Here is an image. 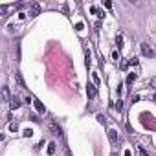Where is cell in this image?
Instances as JSON below:
<instances>
[{"mask_svg": "<svg viewBox=\"0 0 156 156\" xmlns=\"http://www.w3.org/2000/svg\"><path fill=\"white\" fill-rule=\"evenodd\" d=\"M140 153H141V156H149V154H147L145 151H143V147H140Z\"/></svg>", "mask_w": 156, "mask_h": 156, "instance_id": "cell-21", "label": "cell"}, {"mask_svg": "<svg viewBox=\"0 0 156 156\" xmlns=\"http://www.w3.org/2000/svg\"><path fill=\"white\" fill-rule=\"evenodd\" d=\"M112 59H114V61H119V53H118V51H114V53H112Z\"/></svg>", "mask_w": 156, "mask_h": 156, "instance_id": "cell-20", "label": "cell"}, {"mask_svg": "<svg viewBox=\"0 0 156 156\" xmlns=\"http://www.w3.org/2000/svg\"><path fill=\"white\" fill-rule=\"evenodd\" d=\"M127 68H129V63H127V61H123V63H121V70H127Z\"/></svg>", "mask_w": 156, "mask_h": 156, "instance_id": "cell-19", "label": "cell"}, {"mask_svg": "<svg viewBox=\"0 0 156 156\" xmlns=\"http://www.w3.org/2000/svg\"><path fill=\"white\" fill-rule=\"evenodd\" d=\"M28 13H29V17L41 15V6H39V4H31V6H29V9H28Z\"/></svg>", "mask_w": 156, "mask_h": 156, "instance_id": "cell-3", "label": "cell"}, {"mask_svg": "<svg viewBox=\"0 0 156 156\" xmlns=\"http://www.w3.org/2000/svg\"><path fill=\"white\" fill-rule=\"evenodd\" d=\"M31 134H33V131H29V129H26V131H24V136H26V138H29Z\"/></svg>", "mask_w": 156, "mask_h": 156, "instance_id": "cell-18", "label": "cell"}, {"mask_svg": "<svg viewBox=\"0 0 156 156\" xmlns=\"http://www.w3.org/2000/svg\"><path fill=\"white\" fill-rule=\"evenodd\" d=\"M48 125H50V129H51V131H53V134H55V136H61V129H59L57 125L53 123V121H50Z\"/></svg>", "mask_w": 156, "mask_h": 156, "instance_id": "cell-8", "label": "cell"}, {"mask_svg": "<svg viewBox=\"0 0 156 156\" xmlns=\"http://www.w3.org/2000/svg\"><path fill=\"white\" fill-rule=\"evenodd\" d=\"M153 101H156V94H154V96H153Z\"/></svg>", "mask_w": 156, "mask_h": 156, "instance_id": "cell-23", "label": "cell"}, {"mask_svg": "<svg viewBox=\"0 0 156 156\" xmlns=\"http://www.w3.org/2000/svg\"><path fill=\"white\" fill-rule=\"evenodd\" d=\"M125 156H132V153L131 151H125Z\"/></svg>", "mask_w": 156, "mask_h": 156, "instance_id": "cell-22", "label": "cell"}, {"mask_svg": "<svg viewBox=\"0 0 156 156\" xmlns=\"http://www.w3.org/2000/svg\"><path fill=\"white\" fill-rule=\"evenodd\" d=\"M116 42H118V48H121V46H123V37H118V39H116Z\"/></svg>", "mask_w": 156, "mask_h": 156, "instance_id": "cell-14", "label": "cell"}, {"mask_svg": "<svg viewBox=\"0 0 156 156\" xmlns=\"http://www.w3.org/2000/svg\"><path fill=\"white\" fill-rule=\"evenodd\" d=\"M92 79H94V83H96V85H99V75H97V73H94Z\"/></svg>", "mask_w": 156, "mask_h": 156, "instance_id": "cell-17", "label": "cell"}, {"mask_svg": "<svg viewBox=\"0 0 156 156\" xmlns=\"http://www.w3.org/2000/svg\"><path fill=\"white\" fill-rule=\"evenodd\" d=\"M20 105H22V103H20V99L19 97H13L9 107H11V110H17V108H20Z\"/></svg>", "mask_w": 156, "mask_h": 156, "instance_id": "cell-6", "label": "cell"}, {"mask_svg": "<svg viewBox=\"0 0 156 156\" xmlns=\"http://www.w3.org/2000/svg\"><path fill=\"white\" fill-rule=\"evenodd\" d=\"M140 48H141V53H143L145 57H149V59H153V57H154V51H153V48H151L147 42H141Z\"/></svg>", "mask_w": 156, "mask_h": 156, "instance_id": "cell-2", "label": "cell"}, {"mask_svg": "<svg viewBox=\"0 0 156 156\" xmlns=\"http://www.w3.org/2000/svg\"><path fill=\"white\" fill-rule=\"evenodd\" d=\"M2 99L4 101H9V88H7V86L2 88Z\"/></svg>", "mask_w": 156, "mask_h": 156, "instance_id": "cell-10", "label": "cell"}, {"mask_svg": "<svg viewBox=\"0 0 156 156\" xmlns=\"http://www.w3.org/2000/svg\"><path fill=\"white\" fill-rule=\"evenodd\" d=\"M15 79H17V83H19V86H20V88H26V83H24L22 75H20V72H17V73H15Z\"/></svg>", "mask_w": 156, "mask_h": 156, "instance_id": "cell-7", "label": "cell"}, {"mask_svg": "<svg viewBox=\"0 0 156 156\" xmlns=\"http://www.w3.org/2000/svg\"><path fill=\"white\" fill-rule=\"evenodd\" d=\"M55 147H57L55 143H50V145H48V154H50V156L55 154Z\"/></svg>", "mask_w": 156, "mask_h": 156, "instance_id": "cell-13", "label": "cell"}, {"mask_svg": "<svg viewBox=\"0 0 156 156\" xmlns=\"http://www.w3.org/2000/svg\"><path fill=\"white\" fill-rule=\"evenodd\" d=\"M108 140H110V143L112 145H118V143H121V138L118 136V131H114V129H108Z\"/></svg>", "mask_w": 156, "mask_h": 156, "instance_id": "cell-1", "label": "cell"}, {"mask_svg": "<svg viewBox=\"0 0 156 156\" xmlns=\"http://www.w3.org/2000/svg\"><path fill=\"white\" fill-rule=\"evenodd\" d=\"M33 105H35V108H37V112H39V114H44V112H46L44 105H42V103L39 101V99H33Z\"/></svg>", "mask_w": 156, "mask_h": 156, "instance_id": "cell-5", "label": "cell"}, {"mask_svg": "<svg viewBox=\"0 0 156 156\" xmlns=\"http://www.w3.org/2000/svg\"><path fill=\"white\" fill-rule=\"evenodd\" d=\"M136 77H138L136 73H132V72H131V73H129V75H127V81H125V83H127V85H132L134 81H136Z\"/></svg>", "mask_w": 156, "mask_h": 156, "instance_id": "cell-11", "label": "cell"}, {"mask_svg": "<svg viewBox=\"0 0 156 156\" xmlns=\"http://www.w3.org/2000/svg\"><path fill=\"white\" fill-rule=\"evenodd\" d=\"M97 121H99V123H105V116H103V114H97Z\"/></svg>", "mask_w": 156, "mask_h": 156, "instance_id": "cell-16", "label": "cell"}, {"mask_svg": "<svg viewBox=\"0 0 156 156\" xmlns=\"http://www.w3.org/2000/svg\"><path fill=\"white\" fill-rule=\"evenodd\" d=\"M86 94H88V97L90 99H94L97 96V88H96V85H88L86 86Z\"/></svg>", "mask_w": 156, "mask_h": 156, "instance_id": "cell-4", "label": "cell"}, {"mask_svg": "<svg viewBox=\"0 0 156 156\" xmlns=\"http://www.w3.org/2000/svg\"><path fill=\"white\" fill-rule=\"evenodd\" d=\"M90 13H94V15H97L99 19H103V17H105V13H103V11H99L96 6H92V7H90Z\"/></svg>", "mask_w": 156, "mask_h": 156, "instance_id": "cell-9", "label": "cell"}, {"mask_svg": "<svg viewBox=\"0 0 156 156\" xmlns=\"http://www.w3.org/2000/svg\"><path fill=\"white\" fill-rule=\"evenodd\" d=\"M114 108H116L118 112H121V110H123V101H121V99H118V101H116V105H114Z\"/></svg>", "mask_w": 156, "mask_h": 156, "instance_id": "cell-12", "label": "cell"}, {"mask_svg": "<svg viewBox=\"0 0 156 156\" xmlns=\"http://www.w3.org/2000/svg\"><path fill=\"white\" fill-rule=\"evenodd\" d=\"M9 131H11V132H17V131H19V127H17V123H11V125H9Z\"/></svg>", "mask_w": 156, "mask_h": 156, "instance_id": "cell-15", "label": "cell"}]
</instances>
